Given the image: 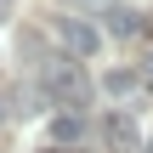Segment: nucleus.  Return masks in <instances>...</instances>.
<instances>
[{
  "mask_svg": "<svg viewBox=\"0 0 153 153\" xmlns=\"http://www.w3.org/2000/svg\"><path fill=\"white\" fill-rule=\"evenodd\" d=\"M40 91H45L51 102H68V108H85V102H91V79H85L79 57H57V62H45V68H40Z\"/></svg>",
  "mask_w": 153,
  "mask_h": 153,
  "instance_id": "f257e3e1",
  "label": "nucleus"
},
{
  "mask_svg": "<svg viewBox=\"0 0 153 153\" xmlns=\"http://www.w3.org/2000/svg\"><path fill=\"white\" fill-rule=\"evenodd\" d=\"M11 102H17V108H11V114H23V119H28V114H40V108H34V102H40V91H34V85H28V91H17V97H11Z\"/></svg>",
  "mask_w": 153,
  "mask_h": 153,
  "instance_id": "0eeeda50",
  "label": "nucleus"
},
{
  "mask_svg": "<svg viewBox=\"0 0 153 153\" xmlns=\"http://www.w3.org/2000/svg\"><path fill=\"white\" fill-rule=\"evenodd\" d=\"M108 28H114L119 40H136V34H142V17H136L131 6H114V11H108Z\"/></svg>",
  "mask_w": 153,
  "mask_h": 153,
  "instance_id": "20e7f679",
  "label": "nucleus"
},
{
  "mask_svg": "<svg viewBox=\"0 0 153 153\" xmlns=\"http://www.w3.org/2000/svg\"><path fill=\"white\" fill-rule=\"evenodd\" d=\"M57 40H62V51L79 57V62L102 51V28H91L85 17H57Z\"/></svg>",
  "mask_w": 153,
  "mask_h": 153,
  "instance_id": "f03ea898",
  "label": "nucleus"
},
{
  "mask_svg": "<svg viewBox=\"0 0 153 153\" xmlns=\"http://www.w3.org/2000/svg\"><path fill=\"white\" fill-rule=\"evenodd\" d=\"M79 136H85V119H79V114H57V119H51V142H57V148H62V142H79Z\"/></svg>",
  "mask_w": 153,
  "mask_h": 153,
  "instance_id": "39448f33",
  "label": "nucleus"
},
{
  "mask_svg": "<svg viewBox=\"0 0 153 153\" xmlns=\"http://www.w3.org/2000/svg\"><path fill=\"white\" fill-rule=\"evenodd\" d=\"M102 136H108L119 153H136L142 148V125H136L131 114H108V119H102Z\"/></svg>",
  "mask_w": 153,
  "mask_h": 153,
  "instance_id": "7ed1b4c3",
  "label": "nucleus"
},
{
  "mask_svg": "<svg viewBox=\"0 0 153 153\" xmlns=\"http://www.w3.org/2000/svg\"><path fill=\"white\" fill-rule=\"evenodd\" d=\"M6 11H11V0H0V23H6Z\"/></svg>",
  "mask_w": 153,
  "mask_h": 153,
  "instance_id": "6e6552de",
  "label": "nucleus"
},
{
  "mask_svg": "<svg viewBox=\"0 0 153 153\" xmlns=\"http://www.w3.org/2000/svg\"><path fill=\"white\" fill-rule=\"evenodd\" d=\"M148 85H153V68H148Z\"/></svg>",
  "mask_w": 153,
  "mask_h": 153,
  "instance_id": "9d476101",
  "label": "nucleus"
},
{
  "mask_svg": "<svg viewBox=\"0 0 153 153\" xmlns=\"http://www.w3.org/2000/svg\"><path fill=\"white\" fill-rule=\"evenodd\" d=\"M0 114H6V102H0Z\"/></svg>",
  "mask_w": 153,
  "mask_h": 153,
  "instance_id": "9b49d317",
  "label": "nucleus"
},
{
  "mask_svg": "<svg viewBox=\"0 0 153 153\" xmlns=\"http://www.w3.org/2000/svg\"><path fill=\"white\" fill-rule=\"evenodd\" d=\"M45 153H62V148H45Z\"/></svg>",
  "mask_w": 153,
  "mask_h": 153,
  "instance_id": "1a4fd4ad",
  "label": "nucleus"
},
{
  "mask_svg": "<svg viewBox=\"0 0 153 153\" xmlns=\"http://www.w3.org/2000/svg\"><path fill=\"white\" fill-rule=\"evenodd\" d=\"M102 91H108V97H125V91H136V74H131V68H114V74L102 79Z\"/></svg>",
  "mask_w": 153,
  "mask_h": 153,
  "instance_id": "423d86ee",
  "label": "nucleus"
}]
</instances>
